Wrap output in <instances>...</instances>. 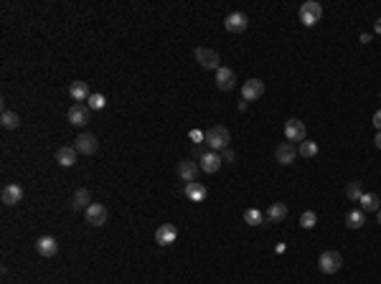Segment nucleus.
Wrapping results in <instances>:
<instances>
[{"label":"nucleus","instance_id":"f257e3e1","mask_svg":"<svg viewBox=\"0 0 381 284\" xmlns=\"http://www.w3.org/2000/svg\"><path fill=\"white\" fill-rule=\"evenodd\" d=\"M229 142H231V135H229V129L221 127V124H216V127H211V129L206 132V145L211 147V153L226 150Z\"/></svg>","mask_w":381,"mask_h":284},{"label":"nucleus","instance_id":"f03ea898","mask_svg":"<svg viewBox=\"0 0 381 284\" xmlns=\"http://www.w3.org/2000/svg\"><path fill=\"white\" fill-rule=\"evenodd\" d=\"M318 267H320V272L323 274H336L340 272V267H343V256H340V251H323L320 254V259H318Z\"/></svg>","mask_w":381,"mask_h":284},{"label":"nucleus","instance_id":"7ed1b4c3","mask_svg":"<svg viewBox=\"0 0 381 284\" xmlns=\"http://www.w3.org/2000/svg\"><path fill=\"white\" fill-rule=\"evenodd\" d=\"M320 18H323V8H320V3L307 0V3L300 5V21H302V26L310 28V26H315Z\"/></svg>","mask_w":381,"mask_h":284},{"label":"nucleus","instance_id":"20e7f679","mask_svg":"<svg viewBox=\"0 0 381 284\" xmlns=\"http://www.w3.org/2000/svg\"><path fill=\"white\" fill-rule=\"evenodd\" d=\"M196 61H198L204 69H216V71L221 69V64H219L221 59H219V53H216L213 48H204V46L196 48Z\"/></svg>","mask_w":381,"mask_h":284},{"label":"nucleus","instance_id":"39448f33","mask_svg":"<svg viewBox=\"0 0 381 284\" xmlns=\"http://www.w3.org/2000/svg\"><path fill=\"white\" fill-rule=\"evenodd\" d=\"M262 94H264V81L247 79L242 84V99H244V102H257Z\"/></svg>","mask_w":381,"mask_h":284},{"label":"nucleus","instance_id":"423d86ee","mask_svg":"<svg viewBox=\"0 0 381 284\" xmlns=\"http://www.w3.org/2000/svg\"><path fill=\"white\" fill-rule=\"evenodd\" d=\"M97 147H99V140H97V135H89V132H82L79 137H77V153L79 155H94L97 153Z\"/></svg>","mask_w":381,"mask_h":284},{"label":"nucleus","instance_id":"0eeeda50","mask_svg":"<svg viewBox=\"0 0 381 284\" xmlns=\"http://www.w3.org/2000/svg\"><path fill=\"white\" fill-rule=\"evenodd\" d=\"M84 216H86V223H92V226H104L107 223V208L102 203H92L84 211Z\"/></svg>","mask_w":381,"mask_h":284},{"label":"nucleus","instance_id":"6e6552de","mask_svg":"<svg viewBox=\"0 0 381 284\" xmlns=\"http://www.w3.org/2000/svg\"><path fill=\"white\" fill-rule=\"evenodd\" d=\"M69 122L74 127H84L89 122V104H82V102H74L71 109H69Z\"/></svg>","mask_w":381,"mask_h":284},{"label":"nucleus","instance_id":"1a4fd4ad","mask_svg":"<svg viewBox=\"0 0 381 284\" xmlns=\"http://www.w3.org/2000/svg\"><path fill=\"white\" fill-rule=\"evenodd\" d=\"M285 137L290 140V142H305V124L300 120H287L285 122Z\"/></svg>","mask_w":381,"mask_h":284},{"label":"nucleus","instance_id":"9d476101","mask_svg":"<svg viewBox=\"0 0 381 284\" xmlns=\"http://www.w3.org/2000/svg\"><path fill=\"white\" fill-rule=\"evenodd\" d=\"M224 26H226L229 33H242V31L249 26V18H247L244 13H229L226 21H224Z\"/></svg>","mask_w":381,"mask_h":284},{"label":"nucleus","instance_id":"9b49d317","mask_svg":"<svg viewBox=\"0 0 381 284\" xmlns=\"http://www.w3.org/2000/svg\"><path fill=\"white\" fill-rule=\"evenodd\" d=\"M275 158L280 165H293L297 158V147L293 142H282V145H277V150H275Z\"/></svg>","mask_w":381,"mask_h":284},{"label":"nucleus","instance_id":"f8f14e48","mask_svg":"<svg viewBox=\"0 0 381 284\" xmlns=\"http://www.w3.org/2000/svg\"><path fill=\"white\" fill-rule=\"evenodd\" d=\"M0 198H3L5 205H18V203L23 201V188H21L18 183H10V185H5V188H3Z\"/></svg>","mask_w":381,"mask_h":284},{"label":"nucleus","instance_id":"ddd939ff","mask_svg":"<svg viewBox=\"0 0 381 284\" xmlns=\"http://www.w3.org/2000/svg\"><path fill=\"white\" fill-rule=\"evenodd\" d=\"M178 178L186 183H193L198 178V162L193 160H180L178 162Z\"/></svg>","mask_w":381,"mask_h":284},{"label":"nucleus","instance_id":"4468645a","mask_svg":"<svg viewBox=\"0 0 381 284\" xmlns=\"http://www.w3.org/2000/svg\"><path fill=\"white\" fill-rule=\"evenodd\" d=\"M175 239H178V229L173 223H163L155 231V241L160 243V246H170V243H175Z\"/></svg>","mask_w":381,"mask_h":284},{"label":"nucleus","instance_id":"2eb2a0df","mask_svg":"<svg viewBox=\"0 0 381 284\" xmlns=\"http://www.w3.org/2000/svg\"><path fill=\"white\" fill-rule=\"evenodd\" d=\"M216 86H219L221 91L234 89V86H237V77H234V71H231V69H226V66H221V69L216 71Z\"/></svg>","mask_w":381,"mask_h":284},{"label":"nucleus","instance_id":"dca6fc26","mask_svg":"<svg viewBox=\"0 0 381 284\" xmlns=\"http://www.w3.org/2000/svg\"><path fill=\"white\" fill-rule=\"evenodd\" d=\"M36 251H39L41 256H56V254H59V241H56L53 236H41V239L36 241Z\"/></svg>","mask_w":381,"mask_h":284},{"label":"nucleus","instance_id":"f3484780","mask_svg":"<svg viewBox=\"0 0 381 284\" xmlns=\"http://www.w3.org/2000/svg\"><path fill=\"white\" fill-rule=\"evenodd\" d=\"M221 155L219 153H204L201 155V160H198V167L204 170V173H216L219 167H221Z\"/></svg>","mask_w":381,"mask_h":284},{"label":"nucleus","instance_id":"a211bd4d","mask_svg":"<svg viewBox=\"0 0 381 284\" xmlns=\"http://www.w3.org/2000/svg\"><path fill=\"white\" fill-rule=\"evenodd\" d=\"M56 162H59L61 167H71V165H77V150L69 147V145L59 147V150H56Z\"/></svg>","mask_w":381,"mask_h":284},{"label":"nucleus","instance_id":"6ab92c4d","mask_svg":"<svg viewBox=\"0 0 381 284\" xmlns=\"http://www.w3.org/2000/svg\"><path fill=\"white\" fill-rule=\"evenodd\" d=\"M69 94H71V99H74V102H84V99L92 97V94H89L86 81H71V84H69Z\"/></svg>","mask_w":381,"mask_h":284},{"label":"nucleus","instance_id":"aec40b11","mask_svg":"<svg viewBox=\"0 0 381 284\" xmlns=\"http://www.w3.org/2000/svg\"><path fill=\"white\" fill-rule=\"evenodd\" d=\"M186 198H191L193 203H201L206 198V185H201V183H186Z\"/></svg>","mask_w":381,"mask_h":284},{"label":"nucleus","instance_id":"412c9836","mask_svg":"<svg viewBox=\"0 0 381 284\" xmlns=\"http://www.w3.org/2000/svg\"><path fill=\"white\" fill-rule=\"evenodd\" d=\"M285 216H287V205H285V203H272L269 211H267V221H269V223H277V221H282Z\"/></svg>","mask_w":381,"mask_h":284},{"label":"nucleus","instance_id":"4be33fe9","mask_svg":"<svg viewBox=\"0 0 381 284\" xmlns=\"http://www.w3.org/2000/svg\"><path fill=\"white\" fill-rule=\"evenodd\" d=\"M89 205H92V196H89V191H86V188H79V191L74 193V201H71V208H74V211L84 208V211H86Z\"/></svg>","mask_w":381,"mask_h":284},{"label":"nucleus","instance_id":"5701e85b","mask_svg":"<svg viewBox=\"0 0 381 284\" xmlns=\"http://www.w3.org/2000/svg\"><path fill=\"white\" fill-rule=\"evenodd\" d=\"M0 124H3L5 129H15V127L21 124V117H18L15 112H8V109H5V112L0 115Z\"/></svg>","mask_w":381,"mask_h":284},{"label":"nucleus","instance_id":"b1692460","mask_svg":"<svg viewBox=\"0 0 381 284\" xmlns=\"http://www.w3.org/2000/svg\"><path fill=\"white\" fill-rule=\"evenodd\" d=\"M361 208H364V211H379V196H374V193H364V196H361Z\"/></svg>","mask_w":381,"mask_h":284},{"label":"nucleus","instance_id":"393cba45","mask_svg":"<svg viewBox=\"0 0 381 284\" xmlns=\"http://www.w3.org/2000/svg\"><path fill=\"white\" fill-rule=\"evenodd\" d=\"M361 196H364V185H361L358 180L348 183V188H346V198H348V201H361Z\"/></svg>","mask_w":381,"mask_h":284},{"label":"nucleus","instance_id":"a878e982","mask_svg":"<svg viewBox=\"0 0 381 284\" xmlns=\"http://www.w3.org/2000/svg\"><path fill=\"white\" fill-rule=\"evenodd\" d=\"M346 223H348V229H361V226L366 223L364 211H351V213H348V218H346Z\"/></svg>","mask_w":381,"mask_h":284},{"label":"nucleus","instance_id":"bb28decb","mask_svg":"<svg viewBox=\"0 0 381 284\" xmlns=\"http://www.w3.org/2000/svg\"><path fill=\"white\" fill-rule=\"evenodd\" d=\"M297 153H300L302 158H315V155H318V145L305 140V142H300V150H297Z\"/></svg>","mask_w":381,"mask_h":284},{"label":"nucleus","instance_id":"cd10ccee","mask_svg":"<svg viewBox=\"0 0 381 284\" xmlns=\"http://www.w3.org/2000/svg\"><path fill=\"white\" fill-rule=\"evenodd\" d=\"M244 221H247L249 226H259V223L264 221V216H262V211H257V208H249V211L244 213Z\"/></svg>","mask_w":381,"mask_h":284},{"label":"nucleus","instance_id":"c85d7f7f","mask_svg":"<svg viewBox=\"0 0 381 284\" xmlns=\"http://www.w3.org/2000/svg\"><path fill=\"white\" fill-rule=\"evenodd\" d=\"M86 102H89V109H104V107H107V99H104V94H92Z\"/></svg>","mask_w":381,"mask_h":284},{"label":"nucleus","instance_id":"c756f323","mask_svg":"<svg viewBox=\"0 0 381 284\" xmlns=\"http://www.w3.org/2000/svg\"><path fill=\"white\" fill-rule=\"evenodd\" d=\"M315 223H318V216H315L313 211H305V213L300 216V226H302V229H313Z\"/></svg>","mask_w":381,"mask_h":284},{"label":"nucleus","instance_id":"7c9ffc66","mask_svg":"<svg viewBox=\"0 0 381 284\" xmlns=\"http://www.w3.org/2000/svg\"><path fill=\"white\" fill-rule=\"evenodd\" d=\"M221 160L231 162V160H234V153H231V150H229V147H226V150H224V155H221Z\"/></svg>","mask_w":381,"mask_h":284},{"label":"nucleus","instance_id":"2f4dec72","mask_svg":"<svg viewBox=\"0 0 381 284\" xmlns=\"http://www.w3.org/2000/svg\"><path fill=\"white\" fill-rule=\"evenodd\" d=\"M374 124H376V129L381 132V109L379 112H374Z\"/></svg>","mask_w":381,"mask_h":284},{"label":"nucleus","instance_id":"473e14b6","mask_svg":"<svg viewBox=\"0 0 381 284\" xmlns=\"http://www.w3.org/2000/svg\"><path fill=\"white\" fill-rule=\"evenodd\" d=\"M191 137H193L196 142H201V140H206V135H201V132H191Z\"/></svg>","mask_w":381,"mask_h":284},{"label":"nucleus","instance_id":"72a5a7b5","mask_svg":"<svg viewBox=\"0 0 381 284\" xmlns=\"http://www.w3.org/2000/svg\"><path fill=\"white\" fill-rule=\"evenodd\" d=\"M374 145H376V147H379V150H381V132H379V135H376V137H374Z\"/></svg>","mask_w":381,"mask_h":284},{"label":"nucleus","instance_id":"f704fd0d","mask_svg":"<svg viewBox=\"0 0 381 284\" xmlns=\"http://www.w3.org/2000/svg\"><path fill=\"white\" fill-rule=\"evenodd\" d=\"M374 31H376V33H381V18L376 21V23H374Z\"/></svg>","mask_w":381,"mask_h":284},{"label":"nucleus","instance_id":"c9c22d12","mask_svg":"<svg viewBox=\"0 0 381 284\" xmlns=\"http://www.w3.org/2000/svg\"><path fill=\"white\" fill-rule=\"evenodd\" d=\"M379 223H381V208H379Z\"/></svg>","mask_w":381,"mask_h":284}]
</instances>
